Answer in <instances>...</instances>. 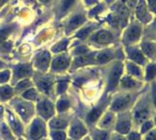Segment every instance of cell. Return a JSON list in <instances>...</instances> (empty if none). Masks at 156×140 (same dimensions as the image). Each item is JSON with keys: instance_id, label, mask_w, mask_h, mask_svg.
<instances>
[{"instance_id": "836d02e7", "label": "cell", "mask_w": 156, "mask_h": 140, "mask_svg": "<svg viewBox=\"0 0 156 140\" xmlns=\"http://www.w3.org/2000/svg\"><path fill=\"white\" fill-rule=\"evenodd\" d=\"M68 106H69V102L66 99H62L58 102L57 108L58 112H63V111H66L68 108Z\"/></svg>"}, {"instance_id": "d4e9b609", "label": "cell", "mask_w": 156, "mask_h": 140, "mask_svg": "<svg viewBox=\"0 0 156 140\" xmlns=\"http://www.w3.org/2000/svg\"><path fill=\"white\" fill-rule=\"evenodd\" d=\"M156 76V64L151 63L148 64L147 67H146V80H152L154 77Z\"/></svg>"}, {"instance_id": "8fae6325", "label": "cell", "mask_w": 156, "mask_h": 140, "mask_svg": "<svg viewBox=\"0 0 156 140\" xmlns=\"http://www.w3.org/2000/svg\"><path fill=\"white\" fill-rule=\"evenodd\" d=\"M86 132H87V129L85 128V127L78 122L73 125L70 128V136L74 139H79L84 134H86Z\"/></svg>"}, {"instance_id": "7bdbcfd3", "label": "cell", "mask_w": 156, "mask_h": 140, "mask_svg": "<svg viewBox=\"0 0 156 140\" xmlns=\"http://www.w3.org/2000/svg\"><path fill=\"white\" fill-rule=\"evenodd\" d=\"M128 140H141V134L136 131H133L129 134Z\"/></svg>"}, {"instance_id": "4316f807", "label": "cell", "mask_w": 156, "mask_h": 140, "mask_svg": "<svg viewBox=\"0 0 156 140\" xmlns=\"http://www.w3.org/2000/svg\"><path fill=\"white\" fill-rule=\"evenodd\" d=\"M67 123L66 122L65 120H62V119H55L53 120L52 122L50 123V125L54 128H65L66 127Z\"/></svg>"}, {"instance_id": "d6986e66", "label": "cell", "mask_w": 156, "mask_h": 140, "mask_svg": "<svg viewBox=\"0 0 156 140\" xmlns=\"http://www.w3.org/2000/svg\"><path fill=\"white\" fill-rule=\"evenodd\" d=\"M112 57H113V54L110 51H105L97 56V61L100 63H105V62L109 61Z\"/></svg>"}, {"instance_id": "4dcf8cb0", "label": "cell", "mask_w": 156, "mask_h": 140, "mask_svg": "<svg viewBox=\"0 0 156 140\" xmlns=\"http://www.w3.org/2000/svg\"><path fill=\"white\" fill-rule=\"evenodd\" d=\"M23 96L24 98L29 99V100H34L37 98V93L34 89H29L27 91H24Z\"/></svg>"}, {"instance_id": "60d3db41", "label": "cell", "mask_w": 156, "mask_h": 140, "mask_svg": "<svg viewBox=\"0 0 156 140\" xmlns=\"http://www.w3.org/2000/svg\"><path fill=\"white\" fill-rule=\"evenodd\" d=\"M91 30H92L91 27H87V28H85V29H82L81 31H79V32L77 33L76 37L81 38V39H84V38L87 37V35L91 32Z\"/></svg>"}, {"instance_id": "484cf974", "label": "cell", "mask_w": 156, "mask_h": 140, "mask_svg": "<svg viewBox=\"0 0 156 140\" xmlns=\"http://www.w3.org/2000/svg\"><path fill=\"white\" fill-rule=\"evenodd\" d=\"M128 70L130 72V74H132L133 76H136V77H140L141 76L140 68L139 66H136L135 63H133V62H130V63H128Z\"/></svg>"}, {"instance_id": "f1b7e54d", "label": "cell", "mask_w": 156, "mask_h": 140, "mask_svg": "<svg viewBox=\"0 0 156 140\" xmlns=\"http://www.w3.org/2000/svg\"><path fill=\"white\" fill-rule=\"evenodd\" d=\"M0 131H1L3 137L6 140H13V136L11 132H10V129L8 128V127L5 124H2L1 127H0Z\"/></svg>"}, {"instance_id": "b9f144b4", "label": "cell", "mask_w": 156, "mask_h": 140, "mask_svg": "<svg viewBox=\"0 0 156 140\" xmlns=\"http://www.w3.org/2000/svg\"><path fill=\"white\" fill-rule=\"evenodd\" d=\"M144 140H156V129H151L144 135Z\"/></svg>"}, {"instance_id": "bcb514c9", "label": "cell", "mask_w": 156, "mask_h": 140, "mask_svg": "<svg viewBox=\"0 0 156 140\" xmlns=\"http://www.w3.org/2000/svg\"><path fill=\"white\" fill-rule=\"evenodd\" d=\"M152 101L156 107V85H153V88H152Z\"/></svg>"}, {"instance_id": "cb8c5ba5", "label": "cell", "mask_w": 156, "mask_h": 140, "mask_svg": "<svg viewBox=\"0 0 156 140\" xmlns=\"http://www.w3.org/2000/svg\"><path fill=\"white\" fill-rule=\"evenodd\" d=\"M143 51L144 53V56H147L151 57L154 54L155 51V46L151 43H144L143 44Z\"/></svg>"}, {"instance_id": "5b68a950", "label": "cell", "mask_w": 156, "mask_h": 140, "mask_svg": "<svg viewBox=\"0 0 156 140\" xmlns=\"http://www.w3.org/2000/svg\"><path fill=\"white\" fill-rule=\"evenodd\" d=\"M39 115L43 117L44 119H49L54 115V107L51 101L49 100H43L41 102H39L37 106Z\"/></svg>"}, {"instance_id": "30bf717a", "label": "cell", "mask_w": 156, "mask_h": 140, "mask_svg": "<svg viewBox=\"0 0 156 140\" xmlns=\"http://www.w3.org/2000/svg\"><path fill=\"white\" fill-rule=\"evenodd\" d=\"M147 9L148 8L146 7L144 0H140L138 7H136V16H138L140 20L144 22H148L151 19Z\"/></svg>"}, {"instance_id": "681fc988", "label": "cell", "mask_w": 156, "mask_h": 140, "mask_svg": "<svg viewBox=\"0 0 156 140\" xmlns=\"http://www.w3.org/2000/svg\"><path fill=\"white\" fill-rule=\"evenodd\" d=\"M4 66H5V64L3 63L1 60H0V68H2V67H4Z\"/></svg>"}, {"instance_id": "603a6c76", "label": "cell", "mask_w": 156, "mask_h": 140, "mask_svg": "<svg viewBox=\"0 0 156 140\" xmlns=\"http://www.w3.org/2000/svg\"><path fill=\"white\" fill-rule=\"evenodd\" d=\"M51 84H52L51 80L45 78V79H42L40 82H39L38 87L42 91H44V93L49 94V91H50V88H51Z\"/></svg>"}, {"instance_id": "2e32d148", "label": "cell", "mask_w": 156, "mask_h": 140, "mask_svg": "<svg viewBox=\"0 0 156 140\" xmlns=\"http://www.w3.org/2000/svg\"><path fill=\"white\" fill-rule=\"evenodd\" d=\"M101 113H102V106H99V107L94 108V109H93L89 114H88L87 122L89 123V124L95 123L96 121L101 117Z\"/></svg>"}, {"instance_id": "ab89813d", "label": "cell", "mask_w": 156, "mask_h": 140, "mask_svg": "<svg viewBox=\"0 0 156 140\" xmlns=\"http://www.w3.org/2000/svg\"><path fill=\"white\" fill-rule=\"evenodd\" d=\"M67 88V82L66 81H60L58 85V94H62Z\"/></svg>"}, {"instance_id": "9f6ffc18", "label": "cell", "mask_w": 156, "mask_h": 140, "mask_svg": "<svg viewBox=\"0 0 156 140\" xmlns=\"http://www.w3.org/2000/svg\"><path fill=\"white\" fill-rule=\"evenodd\" d=\"M0 2H1V0H0Z\"/></svg>"}, {"instance_id": "c3c4849f", "label": "cell", "mask_w": 156, "mask_h": 140, "mask_svg": "<svg viewBox=\"0 0 156 140\" xmlns=\"http://www.w3.org/2000/svg\"><path fill=\"white\" fill-rule=\"evenodd\" d=\"M112 140H125V139L120 137V136H114L113 138H112Z\"/></svg>"}, {"instance_id": "db71d44e", "label": "cell", "mask_w": 156, "mask_h": 140, "mask_svg": "<svg viewBox=\"0 0 156 140\" xmlns=\"http://www.w3.org/2000/svg\"><path fill=\"white\" fill-rule=\"evenodd\" d=\"M85 140H89V139H88V138H86V139H85Z\"/></svg>"}, {"instance_id": "1f68e13d", "label": "cell", "mask_w": 156, "mask_h": 140, "mask_svg": "<svg viewBox=\"0 0 156 140\" xmlns=\"http://www.w3.org/2000/svg\"><path fill=\"white\" fill-rule=\"evenodd\" d=\"M67 43H68V41L66 40V39H65V40H62V41H61L58 44H57L55 47H53V52L54 53H58V52H62V51H63V50H66V46H67Z\"/></svg>"}, {"instance_id": "9a60e30c", "label": "cell", "mask_w": 156, "mask_h": 140, "mask_svg": "<svg viewBox=\"0 0 156 140\" xmlns=\"http://www.w3.org/2000/svg\"><path fill=\"white\" fill-rule=\"evenodd\" d=\"M68 66V59L66 56H58L54 60L52 63V68L55 71L63 70Z\"/></svg>"}, {"instance_id": "9c48e42d", "label": "cell", "mask_w": 156, "mask_h": 140, "mask_svg": "<svg viewBox=\"0 0 156 140\" xmlns=\"http://www.w3.org/2000/svg\"><path fill=\"white\" fill-rule=\"evenodd\" d=\"M16 108L18 113L22 116L24 121H28L33 114V107L29 103H20L17 105Z\"/></svg>"}, {"instance_id": "d590c367", "label": "cell", "mask_w": 156, "mask_h": 140, "mask_svg": "<svg viewBox=\"0 0 156 140\" xmlns=\"http://www.w3.org/2000/svg\"><path fill=\"white\" fill-rule=\"evenodd\" d=\"M75 2V0H62V12H66L69 9L73 3Z\"/></svg>"}, {"instance_id": "e575fe53", "label": "cell", "mask_w": 156, "mask_h": 140, "mask_svg": "<svg viewBox=\"0 0 156 140\" xmlns=\"http://www.w3.org/2000/svg\"><path fill=\"white\" fill-rule=\"evenodd\" d=\"M11 31H12L11 27H6V28H4V29L0 30V43L3 42L5 39H6Z\"/></svg>"}, {"instance_id": "6da1fadb", "label": "cell", "mask_w": 156, "mask_h": 140, "mask_svg": "<svg viewBox=\"0 0 156 140\" xmlns=\"http://www.w3.org/2000/svg\"><path fill=\"white\" fill-rule=\"evenodd\" d=\"M151 115V108H150V102L147 96L139 101V103L136 104L135 111H134V118L135 122L138 125H141L144 123L145 121H147L148 118Z\"/></svg>"}, {"instance_id": "ee69618b", "label": "cell", "mask_w": 156, "mask_h": 140, "mask_svg": "<svg viewBox=\"0 0 156 140\" xmlns=\"http://www.w3.org/2000/svg\"><path fill=\"white\" fill-rule=\"evenodd\" d=\"M88 53V49L85 47V46H81V47H78L77 49L75 50V54L76 55H80V56H83V55H86Z\"/></svg>"}, {"instance_id": "816d5d0a", "label": "cell", "mask_w": 156, "mask_h": 140, "mask_svg": "<svg viewBox=\"0 0 156 140\" xmlns=\"http://www.w3.org/2000/svg\"><path fill=\"white\" fill-rule=\"evenodd\" d=\"M1 114H2V108L0 107V115H1Z\"/></svg>"}, {"instance_id": "7dc6e473", "label": "cell", "mask_w": 156, "mask_h": 140, "mask_svg": "<svg viewBox=\"0 0 156 140\" xmlns=\"http://www.w3.org/2000/svg\"><path fill=\"white\" fill-rule=\"evenodd\" d=\"M83 81H84V80H82V79H77V80L74 81V85L77 86V87H79V86H81V84L83 83Z\"/></svg>"}, {"instance_id": "7402d4cb", "label": "cell", "mask_w": 156, "mask_h": 140, "mask_svg": "<svg viewBox=\"0 0 156 140\" xmlns=\"http://www.w3.org/2000/svg\"><path fill=\"white\" fill-rule=\"evenodd\" d=\"M12 94H13V90L8 86L2 87V88L0 89V98L2 100L9 99L12 96Z\"/></svg>"}, {"instance_id": "83f0119b", "label": "cell", "mask_w": 156, "mask_h": 140, "mask_svg": "<svg viewBox=\"0 0 156 140\" xmlns=\"http://www.w3.org/2000/svg\"><path fill=\"white\" fill-rule=\"evenodd\" d=\"M9 119H10V123H11V125H12V128H13L17 133H22V131H23V128H22L21 124H19V123L17 122V121L15 120V118H14V116H13V115H10Z\"/></svg>"}, {"instance_id": "3957f363", "label": "cell", "mask_w": 156, "mask_h": 140, "mask_svg": "<svg viewBox=\"0 0 156 140\" xmlns=\"http://www.w3.org/2000/svg\"><path fill=\"white\" fill-rule=\"evenodd\" d=\"M44 134H45V125L40 119H36L31 125L30 137L33 140H39Z\"/></svg>"}, {"instance_id": "f546056e", "label": "cell", "mask_w": 156, "mask_h": 140, "mask_svg": "<svg viewBox=\"0 0 156 140\" xmlns=\"http://www.w3.org/2000/svg\"><path fill=\"white\" fill-rule=\"evenodd\" d=\"M153 128V123L152 121H145L144 123L141 124V128H140V134H145L151 130Z\"/></svg>"}, {"instance_id": "277c9868", "label": "cell", "mask_w": 156, "mask_h": 140, "mask_svg": "<svg viewBox=\"0 0 156 140\" xmlns=\"http://www.w3.org/2000/svg\"><path fill=\"white\" fill-rule=\"evenodd\" d=\"M131 129V118L129 114H123L120 116L116 124V130L121 134H127Z\"/></svg>"}, {"instance_id": "74e56055", "label": "cell", "mask_w": 156, "mask_h": 140, "mask_svg": "<svg viewBox=\"0 0 156 140\" xmlns=\"http://www.w3.org/2000/svg\"><path fill=\"white\" fill-rule=\"evenodd\" d=\"M10 78V71L5 70L3 72H0V84L6 83Z\"/></svg>"}, {"instance_id": "8d00e7d4", "label": "cell", "mask_w": 156, "mask_h": 140, "mask_svg": "<svg viewBox=\"0 0 156 140\" xmlns=\"http://www.w3.org/2000/svg\"><path fill=\"white\" fill-rule=\"evenodd\" d=\"M52 137L54 140H66V133L62 131L52 132Z\"/></svg>"}, {"instance_id": "e0dca14e", "label": "cell", "mask_w": 156, "mask_h": 140, "mask_svg": "<svg viewBox=\"0 0 156 140\" xmlns=\"http://www.w3.org/2000/svg\"><path fill=\"white\" fill-rule=\"evenodd\" d=\"M85 21H86V19L82 15H76L74 17H72L69 21V23H68V29L69 30L74 29V28L81 26Z\"/></svg>"}, {"instance_id": "ffe728a7", "label": "cell", "mask_w": 156, "mask_h": 140, "mask_svg": "<svg viewBox=\"0 0 156 140\" xmlns=\"http://www.w3.org/2000/svg\"><path fill=\"white\" fill-rule=\"evenodd\" d=\"M114 122V116L112 113H107L105 115V117L102 119V121L101 122V127L104 128H110L112 124Z\"/></svg>"}, {"instance_id": "4fadbf2b", "label": "cell", "mask_w": 156, "mask_h": 140, "mask_svg": "<svg viewBox=\"0 0 156 140\" xmlns=\"http://www.w3.org/2000/svg\"><path fill=\"white\" fill-rule=\"evenodd\" d=\"M129 57L134 62L138 64H144L146 62V59L144 55L138 49H132L129 51Z\"/></svg>"}, {"instance_id": "52a82bcc", "label": "cell", "mask_w": 156, "mask_h": 140, "mask_svg": "<svg viewBox=\"0 0 156 140\" xmlns=\"http://www.w3.org/2000/svg\"><path fill=\"white\" fill-rule=\"evenodd\" d=\"M141 29L140 26L134 25L131 27H129V29L127 30L126 34L124 36V41L126 43H133L139 40V38L140 36Z\"/></svg>"}, {"instance_id": "7c38bea8", "label": "cell", "mask_w": 156, "mask_h": 140, "mask_svg": "<svg viewBox=\"0 0 156 140\" xmlns=\"http://www.w3.org/2000/svg\"><path fill=\"white\" fill-rule=\"evenodd\" d=\"M94 39L99 44H107L112 41V34L107 30H101L95 35Z\"/></svg>"}, {"instance_id": "f5cc1de1", "label": "cell", "mask_w": 156, "mask_h": 140, "mask_svg": "<svg viewBox=\"0 0 156 140\" xmlns=\"http://www.w3.org/2000/svg\"><path fill=\"white\" fill-rule=\"evenodd\" d=\"M41 1H42V2H48L49 0H41Z\"/></svg>"}, {"instance_id": "f35d334b", "label": "cell", "mask_w": 156, "mask_h": 140, "mask_svg": "<svg viewBox=\"0 0 156 140\" xmlns=\"http://www.w3.org/2000/svg\"><path fill=\"white\" fill-rule=\"evenodd\" d=\"M29 86H31V83H30V81L26 79V80H23L21 81L20 83L17 85V90H23V89H26L27 88V87Z\"/></svg>"}, {"instance_id": "11a10c76", "label": "cell", "mask_w": 156, "mask_h": 140, "mask_svg": "<svg viewBox=\"0 0 156 140\" xmlns=\"http://www.w3.org/2000/svg\"><path fill=\"white\" fill-rule=\"evenodd\" d=\"M20 140H23V139H20Z\"/></svg>"}, {"instance_id": "5bb4252c", "label": "cell", "mask_w": 156, "mask_h": 140, "mask_svg": "<svg viewBox=\"0 0 156 140\" xmlns=\"http://www.w3.org/2000/svg\"><path fill=\"white\" fill-rule=\"evenodd\" d=\"M31 74V68L29 64H20L15 68V78H23Z\"/></svg>"}, {"instance_id": "ac0fdd59", "label": "cell", "mask_w": 156, "mask_h": 140, "mask_svg": "<svg viewBox=\"0 0 156 140\" xmlns=\"http://www.w3.org/2000/svg\"><path fill=\"white\" fill-rule=\"evenodd\" d=\"M139 83L131 77H124L121 81V86L124 89H134L139 87Z\"/></svg>"}, {"instance_id": "f6af8a7d", "label": "cell", "mask_w": 156, "mask_h": 140, "mask_svg": "<svg viewBox=\"0 0 156 140\" xmlns=\"http://www.w3.org/2000/svg\"><path fill=\"white\" fill-rule=\"evenodd\" d=\"M148 5L151 10L156 13V0H148Z\"/></svg>"}, {"instance_id": "8992f818", "label": "cell", "mask_w": 156, "mask_h": 140, "mask_svg": "<svg viewBox=\"0 0 156 140\" xmlns=\"http://www.w3.org/2000/svg\"><path fill=\"white\" fill-rule=\"evenodd\" d=\"M132 102V97L131 95L129 94H126V95H122L117 97L114 102L112 103L111 106V109L113 111H122V110H125L129 107V105Z\"/></svg>"}, {"instance_id": "44dd1931", "label": "cell", "mask_w": 156, "mask_h": 140, "mask_svg": "<svg viewBox=\"0 0 156 140\" xmlns=\"http://www.w3.org/2000/svg\"><path fill=\"white\" fill-rule=\"evenodd\" d=\"M93 60V55H88V56H78L77 59L74 60V63L76 66H80V65H84V64H87L89 63V62H91Z\"/></svg>"}, {"instance_id": "ba28073f", "label": "cell", "mask_w": 156, "mask_h": 140, "mask_svg": "<svg viewBox=\"0 0 156 140\" xmlns=\"http://www.w3.org/2000/svg\"><path fill=\"white\" fill-rule=\"evenodd\" d=\"M49 62H50V55H49L48 52H43L41 54H38L35 59L36 67L42 71H45L48 68Z\"/></svg>"}, {"instance_id": "d6a6232c", "label": "cell", "mask_w": 156, "mask_h": 140, "mask_svg": "<svg viewBox=\"0 0 156 140\" xmlns=\"http://www.w3.org/2000/svg\"><path fill=\"white\" fill-rule=\"evenodd\" d=\"M94 140H108V133L106 131H96L93 134Z\"/></svg>"}, {"instance_id": "f907efd6", "label": "cell", "mask_w": 156, "mask_h": 140, "mask_svg": "<svg viewBox=\"0 0 156 140\" xmlns=\"http://www.w3.org/2000/svg\"><path fill=\"white\" fill-rule=\"evenodd\" d=\"M8 1V0H1V5H2V4H4L5 2H7Z\"/></svg>"}, {"instance_id": "7a4b0ae2", "label": "cell", "mask_w": 156, "mask_h": 140, "mask_svg": "<svg viewBox=\"0 0 156 140\" xmlns=\"http://www.w3.org/2000/svg\"><path fill=\"white\" fill-rule=\"evenodd\" d=\"M122 70H123V66L118 62L115 66L112 68L111 73L109 75V79H108V86H107V90H111L116 88V86L118 85V82L120 80V77L122 74Z\"/></svg>"}]
</instances>
